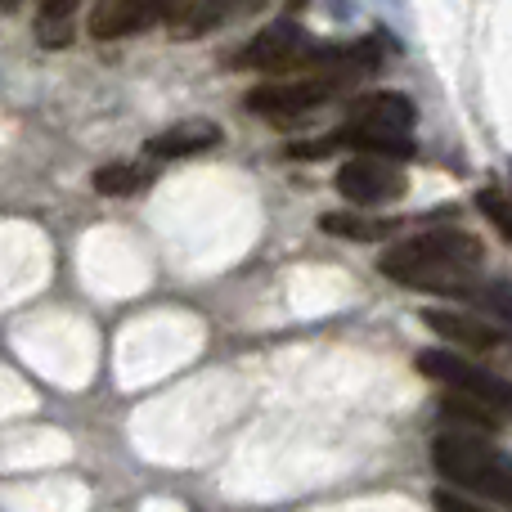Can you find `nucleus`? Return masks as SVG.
Listing matches in <instances>:
<instances>
[{
  "label": "nucleus",
  "mask_w": 512,
  "mask_h": 512,
  "mask_svg": "<svg viewBox=\"0 0 512 512\" xmlns=\"http://www.w3.org/2000/svg\"><path fill=\"white\" fill-rule=\"evenodd\" d=\"M481 248L477 234L468 230H423L414 239H400L382 252L378 270L391 283L414 292H441V297H468L481 283Z\"/></svg>",
  "instance_id": "1"
},
{
  "label": "nucleus",
  "mask_w": 512,
  "mask_h": 512,
  "mask_svg": "<svg viewBox=\"0 0 512 512\" xmlns=\"http://www.w3.org/2000/svg\"><path fill=\"white\" fill-rule=\"evenodd\" d=\"M333 140H337V149L405 162V158H414V104L405 95H396V90L360 95L351 104V113H346V126Z\"/></svg>",
  "instance_id": "2"
},
{
  "label": "nucleus",
  "mask_w": 512,
  "mask_h": 512,
  "mask_svg": "<svg viewBox=\"0 0 512 512\" xmlns=\"http://www.w3.org/2000/svg\"><path fill=\"white\" fill-rule=\"evenodd\" d=\"M432 463L454 490L481 495L499 508H512V454L495 450L472 432H445L432 445Z\"/></svg>",
  "instance_id": "3"
},
{
  "label": "nucleus",
  "mask_w": 512,
  "mask_h": 512,
  "mask_svg": "<svg viewBox=\"0 0 512 512\" xmlns=\"http://www.w3.org/2000/svg\"><path fill=\"white\" fill-rule=\"evenodd\" d=\"M418 373L432 382H441L450 396H463V400H477V405L495 409V414L512 418V382L499 378V373L481 369L472 364L468 355L459 351H445V346H432V351H418Z\"/></svg>",
  "instance_id": "4"
},
{
  "label": "nucleus",
  "mask_w": 512,
  "mask_h": 512,
  "mask_svg": "<svg viewBox=\"0 0 512 512\" xmlns=\"http://www.w3.org/2000/svg\"><path fill=\"white\" fill-rule=\"evenodd\" d=\"M333 185H337V194L355 207H382V203H396V198L409 194L405 167L391 158H369V153H355L351 162H342Z\"/></svg>",
  "instance_id": "5"
},
{
  "label": "nucleus",
  "mask_w": 512,
  "mask_h": 512,
  "mask_svg": "<svg viewBox=\"0 0 512 512\" xmlns=\"http://www.w3.org/2000/svg\"><path fill=\"white\" fill-rule=\"evenodd\" d=\"M319 54V45L301 32L292 18H279V23L261 27L243 54L234 59V68H256V72H292V68H310Z\"/></svg>",
  "instance_id": "6"
},
{
  "label": "nucleus",
  "mask_w": 512,
  "mask_h": 512,
  "mask_svg": "<svg viewBox=\"0 0 512 512\" xmlns=\"http://www.w3.org/2000/svg\"><path fill=\"white\" fill-rule=\"evenodd\" d=\"M346 86H351V81L333 77V72H310V77H297V81L256 86L248 95V108L252 113H265V117H301V113H310V108L328 104V99Z\"/></svg>",
  "instance_id": "7"
},
{
  "label": "nucleus",
  "mask_w": 512,
  "mask_h": 512,
  "mask_svg": "<svg viewBox=\"0 0 512 512\" xmlns=\"http://www.w3.org/2000/svg\"><path fill=\"white\" fill-rule=\"evenodd\" d=\"M423 324L432 328L441 342H454L463 351H499L512 342V328L499 324L495 315H477L463 306H432L423 310Z\"/></svg>",
  "instance_id": "8"
},
{
  "label": "nucleus",
  "mask_w": 512,
  "mask_h": 512,
  "mask_svg": "<svg viewBox=\"0 0 512 512\" xmlns=\"http://www.w3.org/2000/svg\"><path fill=\"white\" fill-rule=\"evenodd\" d=\"M171 5L176 0H104V9L90 18V32L99 41H117L126 32H144L149 23H158Z\"/></svg>",
  "instance_id": "9"
},
{
  "label": "nucleus",
  "mask_w": 512,
  "mask_h": 512,
  "mask_svg": "<svg viewBox=\"0 0 512 512\" xmlns=\"http://www.w3.org/2000/svg\"><path fill=\"white\" fill-rule=\"evenodd\" d=\"M216 140H221V131H216L212 122H180V126H167L162 135H153V140L144 144V153L171 162V158H189V153L212 149Z\"/></svg>",
  "instance_id": "10"
},
{
  "label": "nucleus",
  "mask_w": 512,
  "mask_h": 512,
  "mask_svg": "<svg viewBox=\"0 0 512 512\" xmlns=\"http://www.w3.org/2000/svg\"><path fill=\"white\" fill-rule=\"evenodd\" d=\"M265 0H198L194 9L185 14V23L176 27L180 36H198V32H212V27L230 23V18L239 14H252V9H261Z\"/></svg>",
  "instance_id": "11"
},
{
  "label": "nucleus",
  "mask_w": 512,
  "mask_h": 512,
  "mask_svg": "<svg viewBox=\"0 0 512 512\" xmlns=\"http://www.w3.org/2000/svg\"><path fill=\"white\" fill-rule=\"evenodd\" d=\"M319 225L328 234H337V239H355V243L387 239L396 230V221H373V216H355V212H328V216H319Z\"/></svg>",
  "instance_id": "12"
},
{
  "label": "nucleus",
  "mask_w": 512,
  "mask_h": 512,
  "mask_svg": "<svg viewBox=\"0 0 512 512\" xmlns=\"http://www.w3.org/2000/svg\"><path fill=\"white\" fill-rule=\"evenodd\" d=\"M90 185H95L104 198H126V194H135V189L149 185V171L131 167V162H104V167L90 176Z\"/></svg>",
  "instance_id": "13"
},
{
  "label": "nucleus",
  "mask_w": 512,
  "mask_h": 512,
  "mask_svg": "<svg viewBox=\"0 0 512 512\" xmlns=\"http://www.w3.org/2000/svg\"><path fill=\"white\" fill-rule=\"evenodd\" d=\"M477 207L486 212V221L495 225V230L512 243V194H508V189H504V185H486V189L477 194Z\"/></svg>",
  "instance_id": "14"
},
{
  "label": "nucleus",
  "mask_w": 512,
  "mask_h": 512,
  "mask_svg": "<svg viewBox=\"0 0 512 512\" xmlns=\"http://www.w3.org/2000/svg\"><path fill=\"white\" fill-rule=\"evenodd\" d=\"M432 504H436V512H490V508H481V504H472L468 495H463V490H436L432 495Z\"/></svg>",
  "instance_id": "15"
}]
</instances>
